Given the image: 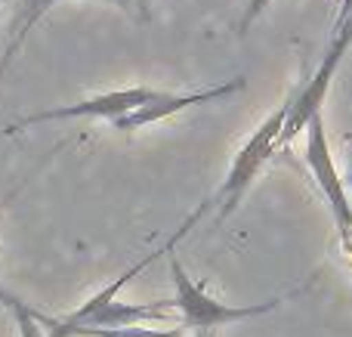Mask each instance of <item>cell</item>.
Here are the masks:
<instances>
[{"label":"cell","instance_id":"6da1fadb","mask_svg":"<svg viewBox=\"0 0 352 337\" xmlns=\"http://www.w3.org/2000/svg\"><path fill=\"white\" fill-rule=\"evenodd\" d=\"M167 257H170V276H173V285H176V294L170 301H173V309L179 313V325L186 328V331H217V328L235 325V322H244V319H260V316H269L278 307H285L291 297L303 294V291L312 285V279H309L306 285L287 288L285 294L269 297V301H263V303L235 307V303H223V301L207 294L204 282H195V279L186 272V266L176 260V254H167Z\"/></svg>","mask_w":352,"mask_h":337},{"label":"cell","instance_id":"7a4b0ae2","mask_svg":"<svg viewBox=\"0 0 352 337\" xmlns=\"http://www.w3.org/2000/svg\"><path fill=\"white\" fill-rule=\"evenodd\" d=\"M287 109H291V99L278 105L272 115H266V121L241 142V149L235 152L229 171H226V180L219 186V192L213 195V204H217V223H223L226 217H232L238 210V204L244 202V195L250 192L254 180L263 173V167L272 161V155L278 152V140L285 133L287 124Z\"/></svg>","mask_w":352,"mask_h":337},{"label":"cell","instance_id":"3957f363","mask_svg":"<svg viewBox=\"0 0 352 337\" xmlns=\"http://www.w3.org/2000/svg\"><path fill=\"white\" fill-rule=\"evenodd\" d=\"M349 50H352V0H343L340 12H337L334 37H331L328 50H324V56H322V65H318L316 74L291 96L287 124H285V133H281V140H278V149H285L287 142H294L300 133H306L312 118L322 115V105H324V99H328V90H331V84H334L337 72H340L343 59L349 56Z\"/></svg>","mask_w":352,"mask_h":337},{"label":"cell","instance_id":"277c9868","mask_svg":"<svg viewBox=\"0 0 352 337\" xmlns=\"http://www.w3.org/2000/svg\"><path fill=\"white\" fill-rule=\"evenodd\" d=\"M306 167H309L316 186L322 189L324 202L334 217L337 235H340L343 254H352V204L346 195V186L340 180V167L334 161V152L328 146V133H324V115H316L306 127V149H303Z\"/></svg>","mask_w":352,"mask_h":337},{"label":"cell","instance_id":"5b68a950","mask_svg":"<svg viewBox=\"0 0 352 337\" xmlns=\"http://www.w3.org/2000/svg\"><path fill=\"white\" fill-rule=\"evenodd\" d=\"M155 87H121V90H109L99 96L80 99L72 105H56V109H43V111H31L22 115L16 124H10V133H19L22 127H34V124H50V121H118L124 115H133L140 105L152 102L155 99Z\"/></svg>","mask_w":352,"mask_h":337},{"label":"cell","instance_id":"8992f818","mask_svg":"<svg viewBox=\"0 0 352 337\" xmlns=\"http://www.w3.org/2000/svg\"><path fill=\"white\" fill-rule=\"evenodd\" d=\"M244 90V78H232V80H223V84H213V87H201V90H192V93H167V90H158L155 93L152 102L140 105L133 115H124L118 118L115 130L121 133H133L140 127H148V124H158L164 118L176 115V111H186L192 105H210V102H219V99H229L235 93Z\"/></svg>","mask_w":352,"mask_h":337},{"label":"cell","instance_id":"52a82bcc","mask_svg":"<svg viewBox=\"0 0 352 337\" xmlns=\"http://www.w3.org/2000/svg\"><path fill=\"white\" fill-rule=\"evenodd\" d=\"M56 3H62V0H19L16 16H12V25H10V41H6L3 56H0V84H3L12 59H16L19 50H22L25 37L31 34V28H34V25L41 22ZM102 3H115V6H124V10H127L130 0H102Z\"/></svg>","mask_w":352,"mask_h":337},{"label":"cell","instance_id":"ba28073f","mask_svg":"<svg viewBox=\"0 0 352 337\" xmlns=\"http://www.w3.org/2000/svg\"><path fill=\"white\" fill-rule=\"evenodd\" d=\"M186 328H146V325H127V328H80L72 337H186Z\"/></svg>","mask_w":352,"mask_h":337},{"label":"cell","instance_id":"9c48e42d","mask_svg":"<svg viewBox=\"0 0 352 337\" xmlns=\"http://www.w3.org/2000/svg\"><path fill=\"white\" fill-rule=\"evenodd\" d=\"M12 319H16V331L19 337H47V331H43L41 319H37V309H31L25 301H16L10 307Z\"/></svg>","mask_w":352,"mask_h":337},{"label":"cell","instance_id":"30bf717a","mask_svg":"<svg viewBox=\"0 0 352 337\" xmlns=\"http://www.w3.org/2000/svg\"><path fill=\"white\" fill-rule=\"evenodd\" d=\"M25 186H28V177H25V180H22V183H19V186H16V189H12V192H10V195H6V198H3V202H0V220H3L6 208H10V204H12V202H16V195H19V192H22V189H25ZM16 301H19V297H16V294H12V291H10V288H6V285H3V279H0V303H3V307H6V309H10V307H12V303H16Z\"/></svg>","mask_w":352,"mask_h":337},{"label":"cell","instance_id":"8fae6325","mask_svg":"<svg viewBox=\"0 0 352 337\" xmlns=\"http://www.w3.org/2000/svg\"><path fill=\"white\" fill-rule=\"evenodd\" d=\"M272 3L275 0H248L241 19H238V34H248V28L263 16V12H266V6H272Z\"/></svg>","mask_w":352,"mask_h":337},{"label":"cell","instance_id":"7c38bea8","mask_svg":"<svg viewBox=\"0 0 352 337\" xmlns=\"http://www.w3.org/2000/svg\"><path fill=\"white\" fill-rule=\"evenodd\" d=\"M340 180L346 189H352V133L343 136V171H340Z\"/></svg>","mask_w":352,"mask_h":337},{"label":"cell","instance_id":"4fadbf2b","mask_svg":"<svg viewBox=\"0 0 352 337\" xmlns=\"http://www.w3.org/2000/svg\"><path fill=\"white\" fill-rule=\"evenodd\" d=\"M195 337H217V331H195Z\"/></svg>","mask_w":352,"mask_h":337},{"label":"cell","instance_id":"5bb4252c","mask_svg":"<svg viewBox=\"0 0 352 337\" xmlns=\"http://www.w3.org/2000/svg\"><path fill=\"white\" fill-rule=\"evenodd\" d=\"M346 263H349V270H352V254H346Z\"/></svg>","mask_w":352,"mask_h":337},{"label":"cell","instance_id":"9a60e30c","mask_svg":"<svg viewBox=\"0 0 352 337\" xmlns=\"http://www.w3.org/2000/svg\"><path fill=\"white\" fill-rule=\"evenodd\" d=\"M3 3H6V0H0V10H3Z\"/></svg>","mask_w":352,"mask_h":337}]
</instances>
